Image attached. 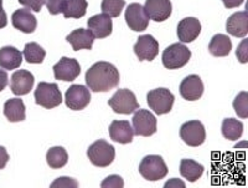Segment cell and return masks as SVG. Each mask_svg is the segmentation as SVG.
<instances>
[{
  "mask_svg": "<svg viewBox=\"0 0 248 188\" xmlns=\"http://www.w3.org/2000/svg\"><path fill=\"white\" fill-rule=\"evenodd\" d=\"M232 43L230 37L225 34H217L210 41L209 51L212 56L225 57L231 52Z\"/></svg>",
  "mask_w": 248,
  "mask_h": 188,
  "instance_id": "obj_25",
  "label": "cell"
},
{
  "mask_svg": "<svg viewBox=\"0 0 248 188\" xmlns=\"http://www.w3.org/2000/svg\"><path fill=\"white\" fill-rule=\"evenodd\" d=\"M54 75L56 80L74 81L81 74V66L76 59L61 57L60 61L54 65Z\"/></svg>",
  "mask_w": 248,
  "mask_h": 188,
  "instance_id": "obj_11",
  "label": "cell"
},
{
  "mask_svg": "<svg viewBox=\"0 0 248 188\" xmlns=\"http://www.w3.org/2000/svg\"><path fill=\"white\" fill-rule=\"evenodd\" d=\"M203 83L198 75L186 76L180 84V95L187 101H196L203 95Z\"/></svg>",
  "mask_w": 248,
  "mask_h": 188,
  "instance_id": "obj_16",
  "label": "cell"
},
{
  "mask_svg": "<svg viewBox=\"0 0 248 188\" xmlns=\"http://www.w3.org/2000/svg\"><path fill=\"white\" fill-rule=\"evenodd\" d=\"M35 103L48 110L61 105L62 95L57 84L40 83L35 90Z\"/></svg>",
  "mask_w": 248,
  "mask_h": 188,
  "instance_id": "obj_5",
  "label": "cell"
},
{
  "mask_svg": "<svg viewBox=\"0 0 248 188\" xmlns=\"http://www.w3.org/2000/svg\"><path fill=\"white\" fill-rule=\"evenodd\" d=\"M51 187L52 188H70V187H78V182L74 178H70V177H60L57 180H55L54 182L51 183Z\"/></svg>",
  "mask_w": 248,
  "mask_h": 188,
  "instance_id": "obj_34",
  "label": "cell"
},
{
  "mask_svg": "<svg viewBox=\"0 0 248 188\" xmlns=\"http://www.w3.org/2000/svg\"><path fill=\"white\" fill-rule=\"evenodd\" d=\"M245 0H222L223 5L227 9H234L238 8L240 5H242Z\"/></svg>",
  "mask_w": 248,
  "mask_h": 188,
  "instance_id": "obj_40",
  "label": "cell"
},
{
  "mask_svg": "<svg viewBox=\"0 0 248 188\" xmlns=\"http://www.w3.org/2000/svg\"><path fill=\"white\" fill-rule=\"evenodd\" d=\"M4 115L10 122H21L25 120V105L24 101L15 97L10 99L4 105Z\"/></svg>",
  "mask_w": 248,
  "mask_h": 188,
  "instance_id": "obj_24",
  "label": "cell"
},
{
  "mask_svg": "<svg viewBox=\"0 0 248 188\" xmlns=\"http://www.w3.org/2000/svg\"><path fill=\"white\" fill-rule=\"evenodd\" d=\"M243 134V123L233 117L225 119L222 122V135L226 140H240Z\"/></svg>",
  "mask_w": 248,
  "mask_h": 188,
  "instance_id": "obj_27",
  "label": "cell"
},
{
  "mask_svg": "<svg viewBox=\"0 0 248 188\" xmlns=\"http://www.w3.org/2000/svg\"><path fill=\"white\" fill-rule=\"evenodd\" d=\"M87 156L91 163L97 167H108L116 157V150L105 140H98L88 147Z\"/></svg>",
  "mask_w": 248,
  "mask_h": 188,
  "instance_id": "obj_2",
  "label": "cell"
},
{
  "mask_svg": "<svg viewBox=\"0 0 248 188\" xmlns=\"http://www.w3.org/2000/svg\"><path fill=\"white\" fill-rule=\"evenodd\" d=\"M46 161H47V165L51 168H62L63 166L67 165L68 162V154L63 147H56L50 148L46 154Z\"/></svg>",
  "mask_w": 248,
  "mask_h": 188,
  "instance_id": "obj_28",
  "label": "cell"
},
{
  "mask_svg": "<svg viewBox=\"0 0 248 188\" xmlns=\"http://www.w3.org/2000/svg\"><path fill=\"white\" fill-rule=\"evenodd\" d=\"M144 9L150 20L163 23L171 15L172 5L170 0H147Z\"/></svg>",
  "mask_w": 248,
  "mask_h": 188,
  "instance_id": "obj_14",
  "label": "cell"
},
{
  "mask_svg": "<svg viewBox=\"0 0 248 188\" xmlns=\"http://www.w3.org/2000/svg\"><path fill=\"white\" fill-rule=\"evenodd\" d=\"M19 3L25 6L29 10H32L35 13H40L41 8L45 5L46 0H19Z\"/></svg>",
  "mask_w": 248,
  "mask_h": 188,
  "instance_id": "obj_36",
  "label": "cell"
},
{
  "mask_svg": "<svg viewBox=\"0 0 248 188\" xmlns=\"http://www.w3.org/2000/svg\"><path fill=\"white\" fill-rule=\"evenodd\" d=\"M12 24L15 29L25 34H31L36 30L37 20L29 9H19L12 15Z\"/></svg>",
  "mask_w": 248,
  "mask_h": 188,
  "instance_id": "obj_19",
  "label": "cell"
},
{
  "mask_svg": "<svg viewBox=\"0 0 248 188\" xmlns=\"http://www.w3.org/2000/svg\"><path fill=\"white\" fill-rule=\"evenodd\" d=\"M133 50L140 61H153L159 54V43L152 35H141Z\"/></svg>",
  "mask_w": 248,
  "mask_h": 188,
  "instance_id": "obj_13",
  "label": "cell"
},
{
  "mask_svg": "<svg viewBox=\"0 0 248 188\" xmlns=\"http://www.w3.org/2000/svg\"><path fill=\"white\" fill-rule=\"evenodd\" d=\"M94 35L92 34L90 29H76L72 33L67 35L66 40L72 45V49L75 51H78L82 49H86V50H91L94 43Z\"/></svg>",
  "mask_w": 248,
  "mask_h": 188,
  "instance_id": "obj_20",
  "label": "cell"
},
{
  "mask_svg": "<svg viewBox=\"0 0 248 188\" xmlns=\"http://www.w3.org/2000/svg\"><path fill=\"white\" fill-rule=\"evenodd\" d=\"M35 84L34 75L26 70H17L12 75L10 80V90L16 96L28 95L32 90Z\"/></svg>",
  "mask_w": 248,
  "mask_h": 188,
  "instance_id": "obj_15",
  "label": "cell"
},
{
  "mask_svg": "<svg viewBox=\"0 0 248 188\" xmlns=\"http://www.w3.org/2000/svg\"><path fill=\"white\" fill-rule=\"evenodd\" d=\"M226 30L234 37H245L248 34V13L243 10L232 14L226 23Z\"/></svg>",
  "mask_w": 248,
  "mask_h": 188,
  "instance_id": "obj_22",
  "label": "cell"
},
{
  "mask_svg": "<svg viewBox=\"0 0 248 188\" xmlns=\"http://www.w3.org/2000/svg\"><path fill=\"white\" fill-rule=\"evenodd\" d=\"M108 105L110 106L113 111L116 114L129 115L137 111L139 108V103L137 101V97L134 92H132L128 88H122L113 95L112 99L108 101Z\"/></svg>",
  "mask_w": 248,
  "mask_h": 188,
  "instance_id": "obj_6",
  "label": "cell"
},
{
  "mask_svg": "<svg viewBox=\"0 0 248 188\" xmlns=\"http://www.w3.org/2000/svg\"><path fill=\"white\" fill-rule=\"evenodd\" d=\"M9 160H10V157H9L6 148L3 147V146H0V170H3V168L5 167L6 163L9 162Z\"/></svg>",
  "mask_w": 248,
  "mask_h": 188,
  "instance_id": "obj_38",
  "label": "cell"
},
{
  "mask_svg": "<svg viewBox=\"0 0 248 188\" xmlns=\"http://www.w3.org/2000/svg\"><path fill=\"white\" fill-rule=\"evenodd\" d=\"M86 84L93 92H108L119 84V71L113 64L99 61L86 72Z\"/></svg>",
  "mask_w": 248,
  "mask_h": 188,
  "instance_id": "obj_1",
  "label": "cell"
},
{
  "mask_svg": "<svg viewBox=\"0 0 248 188\" xmlns=\"http://www.w3.org/2000/svg\"><path fill=\"white\" fill-rule=\"evenodd\" d=\"M163 65L169 70H176L189 63L191 59V51L184 44L176 43L168 46L163 52Z\"/></svg>",
  "mask_w": 248,
  "mask_h": 188,
  "instance_id": "obj_3",
  "label": "cell"
},
{
  "mask_svg": "<svg viewBox=\"0 0 248 188\" xmlns=\"http://www.w3.org/2000/svg\"><path fill=\"white\" fill-rule=\"evenodd\" d=\"M164 187H165V188H172V187L184 188V187H185V183L181 182V181H179L178 178H172V180L168 181V182L164 185Z\"/></svg>",
  "mask_w": 248,
  "mask_h": 188,
  "instance_id": "obj_42",
  "label": "cell"
},
{
  "mask_svg": "<svg viewBox=\"0 0 248 188\" xmlns=\"http://www.w3.org/2000/svg\"><path fill=\"white\" fill-rule=\"evenodd\" d=\"M9 83V76L6 74L5 70H0V92L3 91L4 88L8 86Z\"/></svg>",
  "mask_w": 248,
  "mask_h": 188,
  "instance_id": "obj_41",
  "label": "cell"
},
{
  "mask_svg": "<svg viewBox=\"0 0 248 188\" xmlns=\"http://www.w3.org/2000/svg\"><path fill=\"white\" fill-rule=\"evenodd\" d=\"M88 3L86 0H67L63 17L66 19H79L87 13Z\"/></svg>",
  "mask_w": 248,
  "mask_h": 188,
  "instance_id": "obj_29",
  "label": "cell"
},
{
  "mask_svg": "<svg viewBox=\"0 0 248 188\" xmlns=\"http://www.w3.org/2000/svg\"><path fill=\"white\" fill-rule=\"evenodd\" d=\"M237 57H238V60L240 63L246 64L248 61V40L243 39L242 43L238 45L237 48V51H236Z\"/></svg>",
  "mask_w": 248,
  "mask_h": 188,
  "instance_id": "obj_37",
  "label": "cell"
},
{
  "mask_svg": "<svg viewBox=\"0 0 248 188\" xmlns=\"http://www.w3.org/2000/svg\"><path fill=\"white\" fill-rule=\"evenodd\" d=\"M125 21L133 32H144L149 25V17L140 4H130L125 10Z\"/></svg>",
  "mask_w": 248,
  "mask_h": 188,
  "instance_id": "obj_12",
  "label": "cell"
},
{
  "mask_svg": "<svg viewBox=\"0 0 248 188\" xmlns=\"http://www.w3.org/2000/svg\"><path fill=\"white\" fill-rule=\"evenodd\" d=\"M90 88L83 85H72L65 95V103L70 110L79 111L90 105Z\"/></svg>",
  "mask_w": 248,
  "mask_h": 188,
  "instance_id": "obj_10",
  "label": "cell"
},
{
  "mask_svg": "<svg viewBox=\"0 0 248 188\" xmlns=\"http://www.w3.org/2000/svg\"><path fill=\"white\" fill-rule=\"evenodd\" d=\"M6 25H8V17L3 9V0H0V29L5 28Z\"/></svg>",
  "mask_w": 248,
  "mask_h": 188,
  "instance_id": "obj_39",
  "label": "cell"
},
{
  "mask_svg": "<svg viewBox=\"0 0 248 188\" xmlns=\"http://www.w3.org/2000/svg\"><path fill=\"white\" fill-rule=\"evenodd\" d=\"M23 64V52L14 46L0 49V68L4 70H15Z\"/></svg>",
  "mask_w": 248,
  "mask_h": 188,
  "instance_id": "obj_23",
  "label": "cell"
},
{
  "mask_svg": "<svg viewBox=\"0 0 248 188\" xmlns=\"http://www.w3.org/2000/svg\"><path fill=\"white\" fill-rule=\"evenodd\" d=\"M88 29L96 39H105L112 34L113 23L109 15L102 13V14L93 15L87 21Z\"/></svg>",
  "mask_w": 248,
  "mask_h": 188,
  "instance_id": "obj_17",
  "label": "cell"
},
{
  "mask_svg": "<svg viewBox=\"0 0 248 188\" xmlns=\"http://www.w3.org/2000/svg\"><path fill=\"white\" fill-rule=\"evenodd\" d=\"M168 167L160 156H152L144 157L139 165V173L143 178L148 181H159L163 180L164 177L168 174Z\"/></svg>",
  "mask_w": 248,
  "mask_h": 188,
  "instance_id": "obj_4",
  "label": "cell"
},
{
  "mask_svg": "<svg viewBox=\"0 0 248 188\" xmlns=\"http://www.w3.org/2000/svg\"><path fill=\"white\" fill-rule=\"evenodd\" d=\"M233 108L241 119L248 117V92L242 91L233 100Z\"/></svg>",
  "mask_w": 248,
  "mask_h": 188,
  "instance_id": "obj_32",
  "label": "cell"
},
{
  "mask_svg": "<svg viewBox=\"0 0 248 188\" xmlns=\"http://www.w3.org/2000/svg\"><path fill=\"white\" fill-rule=\"evenodd\" d=\"M133 131L137 136H152L156 132V117L148 110H137L133 116Z\"/></svg>",
  "mask_w": 248,
  "mask_h": 188,
  "instance_id": "obj_8",
  "label": "cell"
},
{
  "mask_svg": "<svg viewBox=\"0 0 248 188\" xmlns=\"http://www.w3.org/2000/svg\"><path fill=\"white\" fill-rule=\"evenodd\" d=\"M45 4L50 14L57 15L60 13L65 12L67 0H46Z\"/></svg>",
  "mask_w": 248,
  "mask_h": 188,
  "instance_id": "obj_33",
  "label": "cell"
},
{
  "mask_svg": "<svg viewBox=\"0 0 248 188\" xmlns=\"http://www.w3.org/2000/svg\"><path fill=\"white\" fill-rule=\"evenodd\" d=\"M180 137L187 146L191 147L201 146L206 140L205 126L198 120L185 122L180 128Z\"/></svg>",
  "mask_w": 248,
  "mask_h": 188,
  "instance_id": "obj_9",
  "label": "cell"
},
{
  "mask_svg": "<svg viewBox=\"0 0 248 188\" xmlns=\"http://www.w3.org/2000/svg\"><path fill=\"white\" fill-rule=\"evenodd\" d=\"M123 186V178L117 176V174H112V176L107 177V178L102 181L101 183V187L103 188H122Z\"/></svg>",
  "mask_w": 248,
  "mask_h": 188,
  "instance_id": "obj_35",
  "label": "cell"
},
{
  "mask_svg": "<svg viewBox=\"0 0 248 188\" xmlns=\"http://www.w3.org/2000/svg\"><path fill=\"white\" fill-rule=\"evenodd\" d=\"M124 6H125L124 0H103L101 9L102 13L109 15L110 17H118Z\"/></svg>",
  "mask_w": 248,
  "mask_h": 188,
  "instance_id": "obj_31",
  "label": "cell"
},
{
  "mask_svg": "<svg viewBox=\"0 0 248 188\" xmlns=\"http://www.w3.org/2000/svg\"><path fill=\"white\" fill-rule=\"evenodd\" d=\"M109 136L114 142L127 145L133 141L134 131L129 121H113L109 126Z\"/></svg>",
  "mask_w": 248,
  "mask_h": 188,
  "instance_id": "obj_21",
  "label": "cell"
},
{
  "mask_svg": "<svg viewBox=\"0 0 248 188\" xmlns=\"http://www.w3.org/2000/svg\"><path fill=\"white\" fill-rule=\"evenodd\" d=\"M147 101L150 110H153L155 114L165 115L169 114L172 110L175 96L168 88L160 87L149 91V94L147 96Z\"/></svg>",
  "mask_w": 248,
  "mask_h": 188,
  "instance_id": "obj_7",
  "label": "cell"
},
{
  "mask_svg": "<svg viewBox=\"0 0 248 188\" xmlns=\"http://www.w3.org/2000/svg\"><path fill=\"white\" fill-rule=\"evenodd\" d=\"M201 33V24L196 17H185L178 25V37L183 44L196 40Z\"/></svg>",
  "mask_w": 248,
  "mask_h": 188,
  "instance_id": "obj_18",
  "label": "cell"
},
{
  "mask_svg": "<svg viewBox=\"0 0 248 188\" xmlns=\"http://www.w3.org/2000/svg\"><path fill=\"white\" fill-rule=\"evenodd\" d=\"M203 166L194 160H181L180 174L190 182H196L203 174Z\"/></svg>",
  "mask_w": 248,
  "mask_h": 188,
  "instance_id": "obj_26",
  "label": "cell"
},
{
  "mask_svg": "<svg viewBox=\"0 0 248 188\" xmlns=\"http://www.w3.org/2000/svg\"><path fill=\"white\" fill-rule=\"evenodd\" d=\"M23 56L29 64H41L46 56V51L39 44L28 43L24 48Z\"/></svg>",
  "mask_w": 248,
  "mask_h": 188,
  "instance_id": "obj_30",
  "label": "cell"
}]
</instances>
